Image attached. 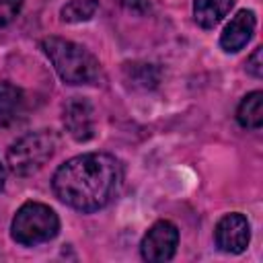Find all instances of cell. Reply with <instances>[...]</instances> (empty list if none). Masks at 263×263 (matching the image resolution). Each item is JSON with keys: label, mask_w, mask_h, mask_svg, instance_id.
I'll return each mask as SVG.
<instances>
[{"label": "cell", "mask_w": 263, "mask_h": 263, "mask_svg": "<svg viewBox=\"0 0 263 263\" xmlns=\"http://www.w3.org/2000/svg\"><path fill=\"white\" fill-rule=\"evenodd\" d=\"M123 183V164L107 152L78 154L51 177L53 193L66 205L90 214L109 205Z\"/></svg>", "instance_id": "cell-1"}, {"label": "cell", "mask_w": 263, "mask_h": 263, "mask_svg": "<svg viewBox=\"0 0 263 263\" xmlns=\"http://www.w3.org/2000/svg\"><path fill=\"white\" fill-rule=\"evenodd\" d=\"M41 49L66 84H99L103 80L101 62L84 45L62 37H45Z\"/></svg>", "instance_id": "cell-2"}, {"label": "cell", "mask_w": 263, "mask_h": 263, "mask_svg": "<svg viewBox=\"0 0 263 263\" xmlns=\"http://www.w3.org/2000/svg\"><path fill=\"white\" fill-rule=\"evenodd\" d=\"M60 232V218L58 214L39 201L23 203L12 222H10V236L14 242L23 247H37L41 242H49Z\"/></svg>", "instance_id": "cell-3"}, {"label": "cell", "mask_w": 263, "mask_h": 263, "mask_svg": "<svg viewBox=\"0 0 263 263\" xmlns=\"http://www.w3.org/2000/svg\"><path fill=\"white\" fill-rule=\"evenodd\" d=\"M58 136L51 129H37L21 136L10 144L6 152L8 168L18 177H29L45 166L47 160L55 154Z\"/></svg>", "instance_id": "cell-4"}, {"label": "cell", "mask_w": 263, "mask_h": 263, "mask_svg": "<svg viewBox=\"0 0 263 263\" xmlns=\"http://www.w3.org/2000/svg\"><path fill=\"white\" fill-rule=\"evenodd\" d=\"M179 247V228L171 220L154 222L140 242V253L144 261L164 263L171 261Z\"/></svg>", "instance_id": "cell-5"}, {"label": "cell", "mask_w": 263, "mask_h": 263, "mask_svg": "<svg viewBox=\"0 0 263 263\" xmlns=\"http://www.w3.org/2000/svg\"><path fill=\"white\" fill-rule=\"evenodd\" d=\"M249 240H251L249 220L238 212L224 214L214 226V242L224 253L238 255L249 247Z\"/></svg>", "instance_id": "cell-6"}, {"label": "cell", "mask_w": 263, "mask_h": 263, "mask_svg": "<svg viewBox=\"0 0 263 263\" xmlns=\"http://www.w3.org/2000/svg\"><path fill=\"white\" fill-rule=\"evenodd\" d=\"M62 121L66 132L76 140V142H88L95 138L97 121H95V107L90 105L88 99L84 97H72L64 105Z\"/></svg>", "instance_id": "cell-7"}, {"label": "cell", "mask_w": 263, "mask_h": 263, "mask_svg": "<svg viewBox=\"0 0 263 263\" xmlns=\"http://www.w3.org/2000/svg\"><path fill=\"white\" fill-rule=\"evenodd\" d=\"M255 27H257V16L253 10H238L230 23L224 27L222 35H220V45L224 51L228 53H234V51H240L253 37L255 33Z\"/></svg>", "instance_id": "cell-8"}, {"label": "cell", "mask_w": 263, "mask_h": 263, "mask_svg": "<svg viewBox=\"0 0 263 263\" xmlns=\"http://www.w3.org/2000/svg\"><path fill=\"white\" fill-rule=\"evenodd\" d=\"M236 0H193V18L201 29H214Z\"/></svg>", "instance_id": "cell-9"}, {"label": "cell", "mask_w": 263, "mask_h": 263, "mask_svg": "<svg viewBox=\"0 0 263 263\" xmlns=\"http://www.w3.org/2000/svg\"><path fill=\"white\" fill-rule=\"evenodd\" d=\"M123 80L132 88L148 90V88L158 86V82H160V70L154 64L127 62V64H123Z\"/></svg>", "instance_id": "cell-10"}, {"label": "cell", "mask_w": 263, "mask_h": 263, "mask_svg": "<svg viewBox=\"0 0 263 263\" xmlns=\"http://www.w3.org/2000/svg\"><path fill=\"white\" fill-rule=\"evenodd\" d=\"M236 121L247 129H259L263 125V92L261 90H253L240 101L236 109Z\"/></svg>", "instance_id": "cell-11"}, {"label": "cell", "mask_w": 263, "mask_h": 263, "mask_svg": "<svg viewBox=\"0 0 263 263\" xmlns=\"http://www.w3.org/2000/svg\"><path fill=\"white\" fill-rule=\"evenodd\" d=\"M23 103H25V97L18 86L10 82L0 84V127H6L12 121H16L23 109Z\"/></svg>", "instance_id": "cell-12"}, {"label": "cell", "mask_w": 263, "mask_h": 263, "mask_svg": "<svg viewBox=\"0 0 263 263\" xmlns=\"http://www.w3.org/2000/svg\"><path fill=\"white\" fill-rule=\"evenodd\" d=\"M99 10V0H70L62 6L60 16L64 23H84L90 21Z\"/></svg>", "instance_id": "cell-13"}, {"label": "cell", "mask_w": 263, "mask_h": 263, "mask_svg": "<svg viewBox=\"0 0 263 263\" xmlns=\"http://www.w3.org/2000/svg\"><path fill=\"white\" fill-rule=\"evenodd\" d=\"M23 2L25 0H0V27L12 23L18 16Z\"/></svg>", "instance_id": "cell-14"}, {"label": "cell", "mask_w": 263, "mask_h": 263, "mask_svg": "<svg viewBox=\"0 0 263 263\" xmlns=\"http://www.w3.org/2000/svg\"><path fill=\"white\" fill-rule=\"evenodd\" d=\"M261 55H263V47H255V51L247 58V72L251 76H255V78L263 76V60H261Z\"/></svg>", "instance_id": "cell-15"}, {"label": "cell", "mask_w": 263, "mask_h": 263, "mask_svg": "<svg viewBox=\"0 0 263 263\" xmlns=\"http://www.w3.org/2000/svg\"><path fill=\"white\" fill-rule=\"evenodd\" d=\"M121 6L127 10V12H132V14H146V12H150V2L148 0H121Z\"/></svg>", "instance_id": "cell-16"}, {"label": "cell", "mask_w": 263, "mask_h": 263, "mask_svg": "<svg viewBox=\"0 0 263 263\" xmlns=\"http://www.w3.org/2000/svg\"><path fill=\"white\" fill-rule=\"evenodd\" d=\"M4 181H6V168H4V164L0 162V191L4 189Z\"/></svg>", "instance_id": "cell-17"}]
</instances>
